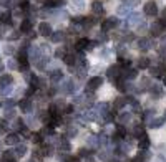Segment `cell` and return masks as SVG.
Here are the masks:
<instances>
[{"instance_id": "1", "label": "cell", "mask_w": 166, "mask_h": 162, "mask_svg": "<svg viewBox=\"0 0 166 162\" xmlns=\"http://www.w3.org/2000/svg\"><path fill=\"white\" fill-rule=\"evenodd\" d=\"M106 76L108 78H110L111 81H116L121 76V71H120V66L118 64H113V66H110L106 70Z\"/></svg>"}, {"instance_id": "2", "label": "cell", "mask_w": 166, "mask_h": 162, "mask_svg": "<svg viewBox=\"0 0 166 162\" xmlns=\"http://www.w3.org/2000/svg\"><path fill=\"white\" fill-rule=\"evenodd\" d=\"M102 84H103V78H102V76H93V78L88 81L87 88H88V90H91V91H95V90H98Z\"/></svg>"}, {"instance_id": "3", "label": "cell", "mask_w": 166, "mask_h": 162, "mask_svg": "<svg viewBox=\"0 0 166 162\" xmlns=\"http://www.w3.org/2000/svg\"><path fill=\"white\" fill-rule=\"evenodd\" d=\"M38 33L42 36H52V33H53V30H52V25L47 22H42L38 25Z\"/></svg>"}, {"instance_id": "4", "label": "cell", "mask_w": 166, "mask_h": 162, "mask_svg": "<svg viewBox=\"0 0 166 162\" xmlns=\"http://www.w3.org/2000/svg\"><path fill=\"white\" fill-rule=\"evenodd\" d=\"M145 13H146L148 17H155V15H158V5L155 2H148L146 5H145Z\"/></svg>"}, {"instance_id": "5", "label": "cell", "mask_w": 166, "mask_h": 162, "mask_svg": "<svg viewBox=\"0 0 166 162\" xmlns=\"http://www.w3.org/2000/svg\"><path fill=\"white\" fill-rule=\"evenodd\" d=\"M5 144L7 145H17V144H20V134H17V132L9 134V136L5 137Z\"/></svg>"}, {"instance_id": "6", "label": "cell", "mask_w": 166, "mask_h": 162, "mask_svg": "<svg viewBox=\"0 0 166 162\" xmlns=\"http://www.w3.org/2000/svg\"><path fill=\"white\" fill-rule=\"evenodd\" d=\"M115 25H118V20L116 18H108L102 23V31H110V28H113Z\"/></svg>"}, {"instance_id": "7", "label": "cell", "mask_w": 166, "mask_h": 162, "mask_svg": "<svg viewBox=\"0 0 166 162\" xmlns=\"http://www.w3.org/2000/svg\"><path fill=\"white\" fill-rule=\"evenodd\" d=\"M17 61H18V64H20V68H22L23 71L25 70H28V66H30V63H28V60H27V55L23 53H18V58H17Z\"/></svg>"}, {"instance_id": "8", "label": "cell", "mask_w": 166, "mask_h": 162, "mask_svg": "<svg viewBox=\"0 0 166 162\" xmlns=\"http://www.w3.org/2000/svg\"><path fill=\"white\" fill-rule=\"evenodd\" d=\"M18 108H20V111H22V112H30L32 111V101L28 99V98L22 99L18 103Z\"/></svg>"}, {"instance_id": "9", "label": "cell", "mask_w": 166, "mask_h": 162, "mask_svg": "<svg viewBox=\"0 0 166 162\" xmlns=\"http://www.w3.org/2000/svg\"><path fill=\"white\" fill-rule=\"evenodd\" d=\"M0 23H3V25H12V23H14L10 12H3V13H0Z\"/></svg>"}, {"instance_id": "10", "label": "cell", "mask_w": 166, "mask_h": 162, "mask_svg": "<svg viewBox=\"0 0 166 162\" xmlns=\"http://www.w3.org/2000/svg\"><path fill=\"white\" fill-rule=\"evenodd\" d=\"M88 45H90V40H87V38H80L78 42H76L75 48H76L78 51H83V50H87V48H88Z\"/></svg>"}, {"instance_id": "11", "label": "cell", "mask_w": 166, "mask_h": 162, "mask_svg": "<svg viewBox=\"0 0 166 162\" xmlns=\"http://www.w3.org/2000/svg\"><path fill=\"white\" fill-rule=\"evenodd\" d=\"M149 43H151V42H149L148 38H140V40H138V45H136V46H138L141 51H146V50H149V48H151V46H149Z\"/></svg>"}, {"instance_id": "12", "label": "cell", "mask_w": 166, "mask_h": 162, "mask_svg": "<svg viewBox=\"0 0 166 162\" xmlns=\"http://www.w3.org/2000/svg\"><path fill=\"white\" fill-rule=\"evenodd\" d=\"M14 154L17 157H23L27 154V145L25 144H17V145H15V152Z\"/></svg>"}, {"instance_id": "13", "label": "cell", "mask_w": 166, "mask_h": 162, "mask_svg": "<svg viewBox=\"0 0 166 162\" xmlns=\"http://www.w3.org/2000/svg\"><path fill=\"white\" fill-rule=\"evenodd\" d=\"M14 83V78L10 75H2L0 76V86H10Z\"/></svg>"}, {"instance_id": "14", "label": "cell", "mask_w": 166, "mask_h": 162, "mask_svg": "<svg viewBox=\"0 0 166 162\" xmlns=\"http://www.w3.org/2000/svg\"><path fill=\"white\" fill-rule=\"evenodd\" d=\"M65 5V0H47L45 7L48 9H53V7H63Z\"/></svg>"}, {"instance_id": "15", "label": "cell", "mask_w": 166, "mask_h": 162, "mask_svg": "<svg viewBox=\"0 0 166 162\" xmlns=\"http://www.w3.org/2000/svg\"><path fill=\"white\" fill-rule=\"evenodd\" d=\"M32 31V22L30 20H23L22 25H20V33H28Z\"/></svg>"}, {"instance_id": "16", "label": "cell", "mask_w": 166, "mask_h": 162, "mask_svg": "<svg viewBox=\"0 0 166 162\" xmlns=\"http://www.w3.org/2000/svg\"><path fill=\"white\" fill-rule=\"evenodd\" d=\"M163 124H164V117H158V119H151V121H149V127H153V129L161 127Z\"/></svg>"}, {"instance_id": "17", "label": "cell", "mask_w": 166, "mask_h": 162, "mask_svg": "<svg viewBox=\"0 0 166 162\" xmlns=\"http://www.w3.org/2000/svg\"><path fill=\"white\" fill-rule=\"evenodd\" d=\"M149 64H151V60L146 58V56H143V58H140V60H138V68H140V70L149 68Z\"/></svg>"}, {"instance_id": "18", "label": "cell", "mask_w": 166, "mask_h": 162, "mask_svg": "<svg viewBox=\"0 0 166 162\" xmlns=\"http://www.w3.org/2000/svg\"><path fill=\"white\" fill-rule=\"evenodd\" d=\"M149 139H148V136H145V137H141L140 139V151H148V147H149Z\"/></svg>"}, {"instance_id": "19", "label": "cell", "mask_w": 166, "mask_h": 162, "mask_svg": "<svg viewBox=\"0 0 166 162\" xmlns=\"http://www.w3.org/2000/svg\"><path fill=\"white\" fill-rule=\"evenodd\" d=\"M63 61H65V64L71 66V64H75V63H76V56H75V55H71V53H67V55L63 56Z\"/></svg>"}, {"instance_id": "20", "label": "cell", "mask_w": 166, "mask_h": 162, "mask_svg": "<svg viewBox=\"0 0 166 162\" xmlns=\"http://www.w3.org/2000/svg\"><path fill=\"white\" fill-rule=\"evenodd\" d=\"M91 10H93V13H103V3L102 2H98V0H96V2H93V5H91Z\"/></svg>"}, {"instance_id": "21", "label": "cell", "mask_w": 166, "mask_h": 162, "mask_svg": "<svg viewBox=\"0 0 166 162\" xmlns=\"http://www.w3.org/2000/svg\"><path fill=\"white\" fill-rule=\"evenodd\" d=\"M63 38H65V31H53L52 33V40H53L55 43H58V42H63Z\"/></svg>"}, {"instance_id": "22", "label": "cell", "mask_w": 166, "mask_h": 162, "mask_svg": "<svg viewBox=\"0 0 166 162\" xmlns=\"http://www.w3.org/2000/svg\"><path fill=\"white\" fill-rule=\"evenodd\" d=\"M161 33H163V27H161L160 23H155V25L151 27V35L153 36H160Z\"/></svg>"}, {"instance_id": "23", "label": "cell", "mask_w": 166, "mask_h": 162, "mask_svg": "<svg viewBox=\"0 0 166 162\" xmlns=\"http://www.w3.org/2000/svg\"><path fill=\"white\" fill-rule=\"evenodd\" d=\"M133 134H135V137H138V139H141V137H145V136H146V134H145V127L141 126V124H140V126H136V127H135Z\"/></svg>"}, {"instance_id": "24", "label": "cell", "mask_w": 166, "mask_h": 162, "mask_svg": "<svg viewBox=\"0 0 166 162\" xmlns=\"http://www.w3.org/2000/svg\"><path fill=\"white\" fill-rule=\"evenodd\" d=\"M30 139L33 141L35 144H42L43 142V132H35V134L30 136Z\"/></svg>"}, {"instance_id": "25", "label": "cell", "mask_w": 166, "mask_h": 162, "mask_svg": "<svg viewBox=\"0 0 166 162\" xmlns=\"http://www.w3.org/2000/svg\"><path fill=\"white\" fill-rule=\"evenodd\" d=\"M138 76V71L136 70H128V73H123L121 71V78H129V79H135Z\"/></svg>"}, {"instance_id": "26", "label": "cell", "mask_w": 166, "mask_h": 162, "mask_svg": "<svg viewBox=\"0 0 166 162\" xmlns=\"http://www.w3.org/2000/svg\"><path fill=\"white\" fill-rule=\"evenodd\" d=\"M115 83H116V90H118V91H121V93L126 91V86H125V78H121V76H120Z\"/></svg>"}, {"instance_id": "27", "label": "cell", "mask_w": 166, "mask_h": 162, "mask_svg": "<svg viewBox=\"0 0 166 162\" xmlns=\"http://www.w3.org/2000/svg\"><path fill=\"white\" fill-rule=\"evenodd\" d=\"M125 104H126V101H125V98H118L115 101V104H113V109H115V111H118V109H121L125 106Z\"/></svg>"}, {"instance_id": "28", "label": "cell", "mask_w": 166, "mask_h": 162, "mask_svg": "<svg viewBox=\"0 0 166 162\" xmlns=\"http://www.w3.org/2000/svg\"><path fill=\"white\" fill-rule=\"evenodd\" d=\"M62 71H58V70H55L53 73H52V75H50V79L52 81H53V83H56V81H60V79H62Z\"/></svg>"}, {"instance_id": "29", "label": "cell", "mask_w": 166, "mask_h": 162, "mask_svg": "<svg viewBox=\"0 0 166 162\" xmlns=\"http://www.w3.org/2000/svg\"><path fill=\"white\" fill-rule=\"evenodd\" d=\"M116 134H120L121 137L126 136V127L123 126V124H116Z\"/></svg>"}, {"instance_id": "30", "label": "cell", "mask_w": 166, "mask_h": 162, "mask_svg": "<svg viewBox=\"0 0 166 162\" xmlns=\"http://www.w3.org/2000/svg\"><path fill=\"white\" fill-rule=\"evenodd\" d=\"M129 64H131V60H125V58H121V56L118 58V66H120V68H121V66H123V68H128Z\"/></svg>"}, {"instance_id": "31", "label": "cell", "mask_w": 166, "mask_h": 162, "mask_svg": "<svg viewBox=\"0 0 166 162\" xmlns=\"http://www.w3.org/2000/svg\"><path fill=\"white\" fill-rule=\"evenodd\" d=\"M131 121V114L129 112H125V114H121L120 116V124H123V123H129Z\"/></svg>"}, {"instance_id": "32", "label": "cell", "mask_w": 166, "mask_h": 162, "mask_svg": "<svg viewBox=\"0 0 166 162\" xmlns=\"http://www.w3.org/2000/svg\"><path fill=\"white\" fill-rule=\"evenodd\" d=\"M14 157H15V154H14V152H12V151H7V152H3L2 159H5L7 162H10V160H14Z\"/></svg>"}, {"instance_id": "33", "label": "cell", "mask_w": 166, "mask_h": 162, "mask_svg": "<svg viewBox=\"0 0 166 162\" xmlns=\"http://www.w3.org/2000/svg\"><path fill=\"white\" fill-rule=\"evenodd\" d=\"M90 154H91V151H88V149L83 147V149H80V152H78V159H82V157L85 159V157H88Z\"/></svg>"}, {"instance_id": "34", "label": "cell", "mask_w": 166, "mask_h": 162, "mask_svg": "<svg viewBox=\"0 0 166 162\" xmlns=\"http://www.w3.org/2000/svg\"><path fill=\"white\" fill-rule=\"evenodd\" d=\"M20 10L28 12V10H30V2H28V0H23V2H20Z\"/></svg>"}, {"instance_id": "35", "label": "cell", "mask_w": 166, "mask_h": 162, "mask_svg": "<svg viewBox=\"0 0 166 162\" xmlns=\"http://www.w3.org/2000/svg\"><path fill=\"white\" fill-rule=\"evenodd\" d=\"M60 149H63V152L70 151V144H68L67 141H62V142H60Z\"/></svg>"}, {"instance_id": "36", "label": "cell", "mask_w": 166, "mask_h": 162, "mask_svg": "<svg viewBox=\"0 0 166 162\" xmlns=\"http://www.w3.org/2000/svg\"><path fill=\"white\" fill-rule=\"evenodd\" d=\"M83 18H85V17H73V18H71V23H75V25H82V23H83Z\"/></svg>"}, {"instance_id": "37", "label": "cell", "mask_w": 166, "mask_h": 162, "mask_svg": "<svg viewBox=\"0 0 166 162\" xmlns=\"http://www.w3.org/2000/svg\"><path fill=\"white\" fill-rule=\"evenodd\" d=\"M9 93H10V86H2V88H0V94H2V96L9 94Z\"/></svg>"}, {"instance_id": "38", "label": "cell", "mask_w": 166, "mask_h": 162, "mask_svg": "<svg viewBox=\"0 0 166 162\" xmlns=\"http://www.w3.org/2000/svg\"><path fill=\"white\" fill-rule=\"evenodd\" d=\"M108 108H110V106H108L106 103H102V104H100V106H98V109H103V111H102V114H106V112H108L106 109H108Z\"/></svg>"}, {"instance_id": "39", "label": "cell", "mask_w": 166, "mask_h": 162, "mask_svg": "<svg viewBox=\"0 0 166 162\" xmlns=\"http://www.w3.org/2000/svg\"><path fill=\"white\" fill-rule=\"evenodd\" d=\"M65 55H67V53H65L63 50H56V51H55V56H56V58H62V60H63Z\"/></svg>"}, {"instance_id": "40", "label": "cell", "mask_w": 166, "mask_h": 162, "mask_svg": "<svg viewBox=\"0 0 166 162\" xmlns=\"http://www.w3.org/2000/svg\"><path fill=\"white\" fill-rule=\"evenodd\" d=\"M73 106H71V104H68V106L67 108H65V112H67V114H71V112H73Z\"/></svg>"}, {"instance_id": "41", "label": "cell", "mask_w": 166, "mask_h": 162, "mask_svg": "<svg viewBox=\"0 0 166 162\" xmlns=\"http://www.w3.org/2000/svg\"><path fill=\"white\" fill-rule=\"evenodd\" d=\"M3 51H5L7 55H12V53H14V48H12V46L9 45V46H5V48H3Z\"/></svg>"}, {"instance_id": "42", "label": "cell", "mask_w": 166, "mask_h": 162, "mask_svg": "<svg viewBox=\"0 0 166 162\" xmlns=\"http://www.w3.org/2000/svg\"><path fill=\"white\" fill-rule=\"evenodd\" d=\"M68 136H76V129L75 127H70V129H68Z\"/></svg>"}, {"instance_id": "43", "label": "cell", "mask_w": 166, "mask_h": 162, "mask_svg": "<svg viewBox=\"0 0 166 162\" xmlns=\"http://www.w3.org/2000/svg\"><path fill=\"white\" fill-rule=\"evenodd\" d=\"M20 35H22V33H20V31H15V33H12V35H10V38H12V40H17Z\"/></svg>"}, {"instance_id": "44", "label": "cell", "mask_w": 166, "mask_h": 162, "mask_svg": "<svg viewBox=\"0 0 166 162\" xmlns=\"http://www.w3.org/2000/svg\"><path fill=\"white\" fill-rule=\"evenodd\" d=\"M83 162H95V159H93L91 156H88V157H85V160Z\"/></svg>"}, {"instance_id": "45", "label": "cell", "mask_w": 166, "mask_h": 162, "mask_svg": "<svg viewBox=\"0 0 166 162\" xmlns=\"http://www.w3.org/2000/svg\"><path fill=\"white\" fill-rule=\"evenodd\" d=\"M9 66L12 68V70H15V68H17V64H15L14 61H9Z\"/></svg>"}, {"instance_id": "46", "label": "cell", "mask_w": 166, "mask_h": 162, "mask_svg": "<svg viewBox=\"0 0 166 162\" xmlns=\"http://www.w3.org/2000/svg\"><path fill=\"white\" fill-rule=\"evenodd\" d=\"M70 162H80L78 157H70Z\"/></svg>"}, {"instance_id": "47", "label": "cell", "mask_w": 166, "mask_h": 162, "mask_svg": "<svg viewBox=\"0 0 166 162\" xmlns=\"http://www.w3.org/2000/svg\"><path fill=\"white\" fill-rule=\"evenodd\" d=\"M163 81H164V84H166V76H164V78H163Z\"/></svg>"}, {"instance_id": "48", "label": "cell", "mask_w": 166, "mask_h": 162, "mask_svg": "<svg viewBox=\"0 0 166 162\" xmlns=\"http://www.w3.org/2000/svg\"><path fill=\"white\" fill-rule=\"evenodd\" d=\"M28 162H35V160H33V159H30V160H28Z\"/></svg>"}, {"instance_id": "49", "label": "cell", "mask_w": 166, "mask_h": 162, "mask_svg": "<svg viewBox=\"0 0 166 162\" xmlns=\"http://www.w3.org/2000/svg\"><path fill=\"white\" fill-rule=\"evenodd\" d=\"M0 106H2V103H0Z\"/></svg>"}]
</instances>
